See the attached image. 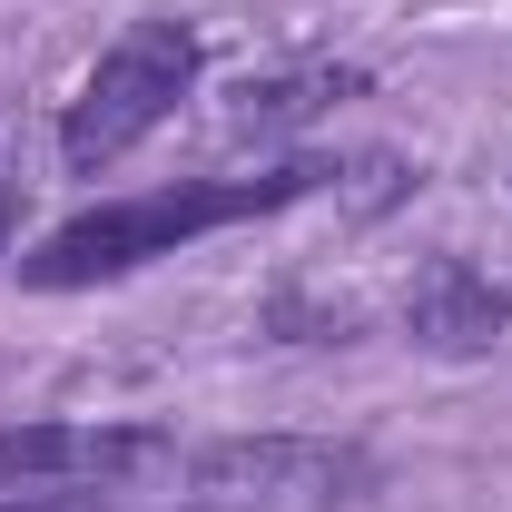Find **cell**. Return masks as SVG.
<instances>
[{
    "label": "cell",
    "mask_w": 512,
    "mask_h": 512,
    "mask_svg": "<svg viewBox=\"0 0 512 512\" xmlns=\"http://www.w3.org/2000/svg\"><path fill=\"white\" fill-rule=\"evenodd\" d=\"M168 453L158 424H10L0 493H119Z\"/></svg>",
    "instance_id": "277c9868"
},
{
    "label": "cell",
    "mask_w": 512,
    "mask_h": 512,
    "mask_svg": "<svg viewBox=\"0 0 512 512\" xmlns=\"http://www.w3.org/2000/svg\"><path fill=\"white\" fill-rule=\"evenodd\" d=\"M365 89V69H286V79H247L237 89V128H296V119H316L325 99H355Z\"/></svg>",
    "instance_id": "8992f818"
},
{
    "label": "cell",
    "mask_w": 512,
    "mask_h": 512,
    "mask_svg": "<svg viewBox=\"0 0 512 512\" xmlns=\"http://www.w3.org/2000/svg\"><path fill=\"white\" fill-rule=\"evenodd\" d=\"M375 493V453L345 434H227L178 444L109 493V512H345Z\"/></svg>",
    "instance_id": "7a4b0ae2"
},
{
    "label": "cell",
    "mask_w": 512,
    "mask_h": 512,
    "mask_svg": "<svg viewBox=\"0 0 512 512\" xmlns=\"http://www.w3.org/2000/svg\"><path fill=\"white\" fill-rule=\"evenodd\" d=\"M404 335L424 355H493L512 335V286H493L473 256H424L414 286H404Z\"/></svg>",
    "instance_id": "5b68a950"
},
{
    "label": "cell",
    "mask_w": 512,
    "mask_h": 512,
    "mask_svg": "<svg viewBox=\"0 0 512 512\" xmlns=\"http://www.w3.org/2000/svg\"><path fill=\"white\" fill-rule=\"evenodd\" d=\"M197 69H207V50H197L188 20H128L119 40L99 50V69L79 79V99H69V119H60V158L79 168V178L119 168L148 128L178 119V99L197 89Z\"/></svg>",
    "instance_id": "3957f363"
},
{
    "label": "cell",
    "mask_w": 512,
    "mask_h": 512,
    "mask_svg": "<svg viewBox=\"0 0 512 512\" xmlns=\"http://www.w3.org/2000/svg\"><path fill=\"white\" fill-rule=\"evenodd\" d=\"M316 188H335L325 158H286V168H266V178H178V188L99 197V207H79L69 227H50L40 247L10 256V266H20V286H40V296H79V286L138 276V266L197 247V237H217V227H237V217H276V207H296V197H316Z\"/></svg>",
    "instance_id": "6da1fadb"
},
{
    "label": "cell",
    "mask_w": 512,
    "mask_h": 512,
    "mask_svg": "<svg viewBox=\"0 0 512 512\" xmlns=\"http://www.w3.org/2000/svg\"><path fill=\"white\" fill-rule=\"evenodd\" d=\"M0 512H109V493H0Z\"/></svg>",
    "instance_id": "52a82bcc"
},
{
    "label": "cell",
    "mask_w": 512,
    "mask_h": 512,
    "mask_svg": "<svg viewBox=\"0 0 512 512\" xmlns=\"http://www.w3.org/2000/svg\"><path fill=\"white\" fill-rule=\"evenodd\" d=\"M10 207H20V197H10V188H0V237H10Z\"/></svg>",
    "instance_id": "ba28073f"
}]
</instances>
